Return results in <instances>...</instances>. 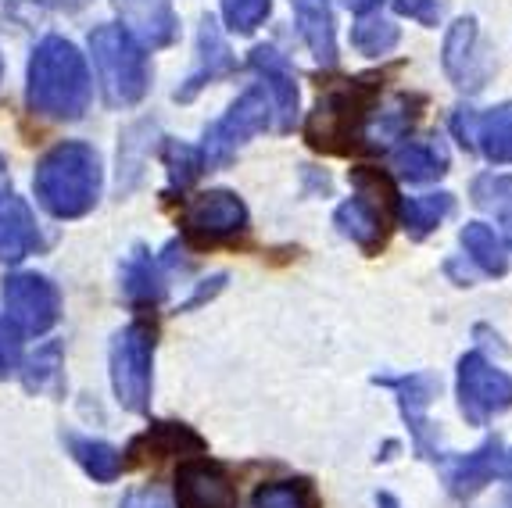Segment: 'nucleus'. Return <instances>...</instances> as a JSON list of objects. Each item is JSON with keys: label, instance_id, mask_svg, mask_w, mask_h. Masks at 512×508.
Segmentation results:
<instances>
[{"label": "nucleus", "instance_id": "obj_1", "mask_svg": "<svg viewBox=\"0 0 512 508\" xmlns=\"http://www.w3.org/2000/svg\"><path fill=\"white\" fill-rule=\"evenodd\" d=\"M90 68L83 54L61 36H47L36 43L29 58V108L47 119H83L90 108Z\"/></svg>", "mask_w": 512, "mask_h": 508}, {"label": "nucleus", "instance_id": "obj_2", "mask_svg": "<svg viewBox=\"0 0 512 508\" xmlns=\"http://www.w3.org/2000/svg\"><path fill=\"white\" fill-rule=\"evenodd\" d=\"M36 197L54 219H79L94 212L101 197V154L90 144L65 140L36 165Z\"/></svg>", "mask_w": 512, "mask_h": 508}, {"label": "nucleus", "instance_id": "obj_3", "mask_svg": "<svg viewBox=\"0 0 512 508\" xmlns=\"http://www.w3.org/2000/svg\"><path fill=\"white\" fill-rule=\"evenodd\" d=\"M380 94V76L341 79L319 94L316 111L308 115L305 136L316 151L348 154L359 140V126L366 122L369 104Z\"/></svg>", "mask_w": 512, "mask_h": 508}, {"label": "nucleus", "instance_id": "obj_4", "mask_svg": "<svg viewBox=\"0 0 512 508\" xmlns=\"http://www.w3.org/2000/svg\"><path fill=\"white\" fill-rule=\"evenodd\" d=\"M90 51L101 72L104 101L111 108H133L144 101L151 86V65H147L144 43L126 26H97L90 33Z\"/></svg>", "mask_w": 512, "mask_h": 508}, {"label": "nucleus", "instance_id": "obj_5", "mask_svg": "<svg viewBox=\"0 0 512 508\" xmlns=\"http://www.w3.org/2000/svg\"><path fill=\"white\" fill-rule=\"evenodd\" d=\"M351 187H355V197L344 201L333 219L344 237L355 240L362 251L376 254L387 244L391 222L398 215V190L384 169H369V165L351 169Z\"/></svg>", "mask_w": 512, "mask_h": 508}, {"label": "nucleus", "instance_id": "obj_6", "mask_svg": "<svg viewBox=\"0 0 512 508\" xmlns=\"http://www.w3.org/2000/svg\"><path fill=\"white\" fill-rule=\"evenodd\" d=\"M151 362L154 330L144 322H129L111 340V387L126 412H147L151 405Z\"/></svg>", "mask_w": 512, "mask_h": 508}, {"label": "nucleus", "instance_id": "obj_7", "mask_svg": "<svg viewBox=\"0 0 512 508\" xmlns=\"http://www.w3.org/2000/svg\"><path fill=\"white\" fill-rule=\"evenodd\" d=\"M269 119H273V111H269V97L251 86L248 94L240 97L219 122L205 133V147H201V158H205V169H219L226 161L237 154V147H244L255 133L269 129Z\"/></svg>", "mask_w": 512, "mask_h": 508}, {"label": "nucleus", "instance_id": "obj_8", "mask_svg": "<svg viewBox=\"0 0 512 508\" xmlns=\"http://www.w3.org/2000/svg\"><path fill=\"white\" fill-rule=\"evenodd\" d=\"M248 229V208L230 190H212L187 204L183 212V237L194 247H215Z\"/></svg>", "mask_w": 512, "mask_h": 508}, {"label": "nucleus", "instance_id": "obj_9", "mask_svg": "<svg viewBox=\"0 0 512 508\" xmlns=\"http://www.w3.org/2000/svg\"><path fill=\"white\" fill-rule=\"evenodd\" d=\"M459 405L473 426H484L491 415L512 405V376L473 351L459 362Z\"/></svg>", "mask_w": 512, "mask_h": 508}, {"label": "nucleus", "instance_id": "obj_10", "mask_svg": "<svg viewBox=\"0 0 512 508\" xmlns=\"http://www.w3.org/2000/svg\"><path fill=\"white\" fill-rule=\"evenodd\" d=\"M4 308H8V319L22 333H47L58 322L61 294L47 276L15 272V276L4 280Z\"/></svg>", "mask_w": 512, "mask_h": 508}, {"label": "nucleus", "instance_id": "obj_11", "mask_svg": "<svg viewBox=\"0 0 512 508\" xmlns=\"http://www.w3.org/2000/svg\"><path fill=\"white\" fill-rule=\"evenodd\" d=\"M176 505L180 508H237L230 476L208 458H194L176 469Z\"/></svg>", "mask_w": 512, "mask_h": 508}, {"label": "nucleus", "instance_id": "obj_12", "mask_svg": "<svg viewBox=\"0 0 512 508\" xmlns=\"http://www.w3.org/2000/svg\"><path fill=\"white\" fill-rule=\"evenodd\" d=\"M233 72V54L222 40V29L215 18H201V29H197V65L187 76V86L176 90V101H194L208 83L230 76Z\"/></svg>", "mask_w": 512, "mask_h": 508}, {"label": "nucleus", "instance_id": "obj_13", "mask_svg": "<svg viewBox=\"0 0 512 508\" xmlns=\"http://www.w3.org/2000/svg\"><path fill=\"white\" fill-rule=\"evenodd\" d=\"M384 387L398 390V401H402V412L412 426V437H416V448L423 451L427 458H437L434 444H430V423H427V405L437 398V380L427 373H412L402 376V380H380Z\"/></svg>", "mask_w": 512, "mask_h": 508}, {"label": "nucleus", "instance_id": "obj_14", "mask_svg": "<svg viewBox=\"0 0 512 508\" xmlns=\"http://www.w3.org/2000/svg\"><path fill=\"white\" fill-rule=\"evenodd\" d=\"M40 247V229L29 204L15 194L0 197V262H18Z\"/></svg>", "mask_w": 512, "mask_h": 508}, {"label": "nucleus", "instance_id": "obj_15", "mask_svg": "<svg viewBox=\"0 0 512 508\" xmlns=\"http://www.w3.org/2000/svg\"><path fill=\"white\" fill-rule=\"evenodd\" d=\"M176 258H151V251L137 247V251L126 258V269H122V290H126L129 301L137 305H158L169 287V265Z\"/></svg>", "mask_w": 512, "mask_h": 508}, {"label": "nucleus", "instance_id": "obj_16", "mask_svg": "<svg viewBox=\"0 0 512 508\" xmlns=\"http://www.w3.org/2000/svg\"><path fill=\"white\" fill-rule=\"evenodd\" d=\"M251 68H258L269 86V94L276 101V115H280V129L294 126V115H298V86H294V72L287 65L283 54H276L273 47H255L251 51Z\"/></svg>", "mask_w": 512, "mask_h": 508}, {"label": "nucleus", "instance_id": "obj_17", "mask_svg": "<svg viewBox=\"0 0 512 508\" xmlns=\"http://www.w3.org/2000/svg\"><path fill=\"white\" fill-rule=\"evenodd\" d=\"M473 40H477V22L473 18H459L448 36H444V72L455 79L462 90H480L484 86V68H477V54H473Z\"/></svg>", "mask_w": 512, "mask_h": 508}, {"label": "nucleus", "instance_id": "obj_18", "mask_svg": "<svg viewBox=\"0 0 512 508\" xmlns=\"http://www.w3.org/2000/svg\"><path fill=\"white\" fill-rule=\"evenodd\" d=\"M291 4L308 51L316 54V61H323V65H333L337 61V33H333L330 0H291Z\"/></svg>", "mask_w": 512, "mask_h": 508}, {"label": "nucleus", "instance_id": "obj_19", "mask_svg": "<svg viewBox=\"0 0 512 508\" xmlns=\"http://www.w3.org/2000/svg\"><path fill=\"white\" fill-rule=\"evenodd\" d=\"M498 455H502V444L487 441L484 448H477L473 455L455 458L452 466H448V476H444V480H448V491H452L455 498H473L477 491H484L498 469Z\"/></svg>", "mask_w": 512, "mask_h": 508}, {"label": "nucleus", "instance_id": "obj_20", "mask_svg": "<svg viewBox=\"0 0 512 508\" xmlns=\"http://www.w3.org/2000/svg\"><path fill=\"white\" fill-rule=\"evenodd\" d=\"M126 18L133 26L129 33H140L151 47H169L180 33L169 0H126Z\"/></svg>", "mask_w": 512, "mask_h": 508}, {"label": "nucleus", "instance_id": "obj_21", "mask_svg": "<svg viewBox=\"0 0 512 508\" xmlns=\"http://www.w3.org/2000/svg\"><path fill=\"white\" fill-rule=\"evenodd\" d=\"M473 147L484 151L487 161L495 165H512V104L487 111V115H473Z\"/></svg>", "mask_w": 512, "mask_h": 508}, {"label": "nucleus", "instance_id": "obj_22", "mask_svg": "<svg viewBox=\"0 0 512 508\" xmlns=\"http://www.w3.org/2000/svg\"><path fill=\"white\" fill-rule=\"evenodd\" d=\"M65 444H69L72 458H76L79 466H83L86 473L94 476L97 483L119 480V473L126 469V458L119 455V448H111V444H104V441H94V437H79V433H69V437H65Z\"/></svg>", "mask_w": 512, "mask_h": 508}, {"label": "nucleus", "instance_id": "obj_23", "mask_svg": "<svg viewBox=\"0 0 512 508\" xmlns=\"http://www.w3.org/2000/svg\"><path fill=\"white\" fill-rule=\"evenodd\" d=\"M462 247H466V254H470L487 276H505V269H509L505 244L498 240L495 229L484 226V222H470V226L462 229Z\"/></svg>", "mask_w": 512, "mask_h": 508}, {"label": "nucleus", "instance_id": "obj_24", "mask_svg": "<svg viewBox=\"0 0 512 508\" xmlns=\"http://www.w3.org/2000/svg\"><path fill=\"white\" fill-rule=\"evenodd\" d=\"M455 208L452 194H427V197H409V201H398V215H402L405 229L412 237L423 240L430 229L441 226V219Z\"/></svg>", "mask_w": 512, "mask_h": 508}, {"label": "nucleus", "instance_id": "obj_25", "mask_svg": "<svg viewBox=\"0 0 512 508\" xmlns=\"http://www.w3.org/2000/svg\"><path fill=\"white\" fill-rule=\"evenodd\" d=\"M394 165L409 183H430L448 172V154L437 144H409L394 154Z\"/></svg>", "mask_w": 512, "mask_h": 508}, {"label": "nucleus", "instance_id": "obj_26", "mask_svg": "<svg viewBox=\"0 0 512 508\" xmlns=\"http://www.w3.org/2000/svg\"><path fill=\"white\" fill-rule=\"evenodd\" d=\"M255 508H319V494L308 480H273L255 491Z\"/></svg>", "mask_w": 512, "mask_h": 508}, {"label": "nucleus", "instance_id": "obj_27", "mask_svg": "<svg viewBox=\"0 0 512 508\" xmlns=\"http://www.w3.org/2000/svg\"><path fill=\"white\" fill-rule=\"evenodd\" d=\"M22 380H26V390H33V394L58 390V383H61V344L58 340L43 344V348L29 358L26 369H22Z\"/></svg>", "mask_w": 512, "mask_h": 508}, {"label": "nucleus", "instance_id": "obj_28", "mask_svg": "<svg viewBox=\"0 0 512 508\" xmlns=\"http://www.w3.org/2000/svg\"><path fill=\"white\" fill-rule=\"evenodd\" d=\"M165 165H169V187L172 190H187L201 172H205V158H201V147H190L172 140L165 144Z\"/></svg>", "mask_w": 512, "mask_h": 508}, {"label": "nucleus", "instance_id": "obj_29", "mask_svg": "<svg viewBox=\"0 0 512 508\" xmlns=\"http://www.w3.org/2000/svg\"><path fill=\"white\" fill-rule=\"evenodd\" d=\"M351 43H355V51H362L366 58H376V54L394 51L398 26H391L384 18H362L359 26L351 29Z\"/></svg>", "mask_w": 512, "mask_h": 508}, {"label": "nucleus", "instance_id": "obj_30", "mask_svg": "<svg viewBox=\"0 0 512 508\" xmlns=\"http://www.w3.org/2000/svg\"><path fill=\"white\" fill-rule=\"evenodd\" d=\"M473 201L495 215H512V176H495V172L480 176L473 183Z\"/></svg>", "mask_w": 512, "mask_h": 508}, {"label": "nucleus", "instance_id": "obj_31", "mask_svg": "<svg viewBox=\"0 0 512 508\" xmlns=\"http://www.w3.org/2000/svg\"><path fill=\"white\" fill-rule=\"evenodd\" d=\"M273 8V0H222V15L237 33H255Z\"/></svg>", "mask_w": 512, "mask_h": 508}, {"label": "nucleus", "instance_id": "obj_32", "mask_svg": "<svg viewBox=\"0 0 512 508\" xmlns=\"http://www.w3.org/2000/svg\"><path fill=\"white\" fill-rule=\"evenodd\" d=\"M412 119H416L412 101H409V97H398V108L384 111V119L373 126V133H369V136H373V144H369V147H380V144H387V140H398V136L412 126Z\"/></svg>", "mask_w": 512, "mask_h": 508}, {"label": "nucleus", "instance_id": "obj_33", "mask_svg": "<svg viewBox=\"0 0 512 508\" xmlns=\"http://www.w3.org/2000/svg\"><path fill=\"white\" fill-rule=\"evenodd\" d=\"M22 358V340H18V326L11 319H0V380L18 369Z\"/></svg>", "mask_w": 512, "mask_h": 508}, {"label": "nucleus", "instance_id": "obj_34", "mask_svg": "<svg viewBox=\"0 0 512 508\" xmlns=\"http://www.w3.org/2000/svg\"><path fill=\"white\" fill-rule=\"evenodd\" d=\"M394 11L416 18L419 26H437V18H441V0H394Z\"/></svg>", "mask_w": 512, "mask_h": 508}, {"label": "nucleus", "instance_id": "obj_35", "mask_svg": "<svg viewBox=\"0 0 512 508\" xmlns=\"http://www.w3.org/2000/svg\"><path fill=\"white\" fill-rule=\"evenodd\" d=\"M122 508H169V505H165V498L158 491H154V487H144V491L126 494Z\"/></svg>", "mask_w": 512, "mask_h": 508}, {"label": "nucleus", "instance_id": "obj_36", "mask_svg": "<svg viewBox=\"0 0 512 508\" xmlns=\"http://www.w3.org/2000/svg\"><path fill=\"white\" fill-rule=\"evenodd\" d=\"M40 4L58 8V11H76V8H83V4H90V0H40Z\"/></svg>", "mask_w": 512, "mask_h": 508}, {"label": "nucleus", "instance_id": "obj_37", "mask_svg": "<svg viewBox=\"0 0 512 508\" xmlns=\"http://www.w3.org/2000/svg\"><path fill=\"white\" fill-rule=\"evenodd\" d=\"M344 4H348V8L355 11V15H369V11H373L376 4H380V0H344Z\"/></svg>", "mask_w": 512, "mask_h": 508}, {"label": "nucleus", "instance_id": "obj_38", "mask_svg": "<svg viewBox=\"0 0 512 508\" xmlns=\"http://www.w3.org/2000/svg\"><path fill=\"white\" fill-rule=\"evenodd\" d=\"M11 194V183H8V165H4V158H0V197Z\"/></svg>", "mask_w": 512, "mask_h": 508}, {"label": "nucleus", "instance_id": "obj_39", "mask_svg": "<svg viewBox=\"0 0 512 508\" xmlns=\"http://www.w3.org/2000/svg\"><path fill=\"white\" fill-rule=\"evenodd\" d=\"M376 505H380V508H398V501H394L391 494H380V498H376Z\"/></svg>", "mask_w": 512, "mask_h": 508}, {"label": "nucleus", "instance_id": "obj_40", "mask_svg": "<svg viewBox=\"0 0 512 508\" xmlns=\"http://www.w3.org/2000/svg\"><path fill=\"white\" fill-rule=\"evenodd\" d=\"M509 476H512V455H509ZM509 505H512V487H509Z\"/></svg>", "mask_w": 512, "mask_h": 508}]
</instances>
